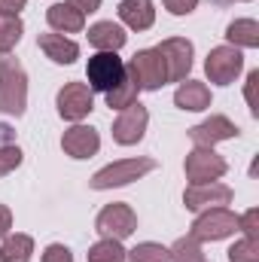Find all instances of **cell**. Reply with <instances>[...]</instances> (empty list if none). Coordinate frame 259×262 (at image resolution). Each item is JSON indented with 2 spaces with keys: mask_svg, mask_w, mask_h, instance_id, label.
Returning a JSON list of instances; mask_svg holds the SVG:
<instances>
[{
  "mask_svg": "<svg viewBox=\"0 0 259 262\" xmlns=\"http://www.w3.org/2000/svg\"><path fill=\"white\" fill-rule=\"evenodd\" d=\"M28 110V73L18 58L3 55L0 58V113L6 116H25Z\"/></svg>",
  "mask_w": 259,
  "mask_h": 262,
  "instance_id": "6da1fadb",
  "label": "cell"
},
{
  "mask_svg": "<svg viewBox=\"0 0 259 262\" xmlns=\"http://www.w3.org/2000/svg\"><path fill=\"white\" fill-rule=\"evenodd\" d=\"M149 171H156V159L149 156H137V159H119V162H110L104 165L101 171L92 174L89 186L95 192H104V189H116V186H128L134 180L146 177Z\"/></svg>",
  "mask_w": 259,
  "mask_h": 262,
  "instance_id": "7a4b0ae2",
  "label": "cell"
},
{
  "mask_svg": "<svg viewBox=\"0 0 259 262\" xmlns=\"http://www.w3.org/2000/svg\"><path fill=\"white\" fill-rule=\"evenodd\" d=\"M85 85L92 92H110L125 79V61L119 58V52H95L85 64Z\"/></svg>",
  "mask_w": 259,
  "mask_h": 262,
  "instance_id": "3957f363",
  "label": "cell"
},
{
  "mask_svg": "<svg viewBox=\"0 0 259 262\" xmlns=\"http://www.w3.org/2000/svg\"><path fill=\"white\" fill-rule=\"evenodd\" d=\"M238 232V213H232L229 207H210L201 210L189 226V235L195 241H223L229 235Z\"/></svg>",
  "mask_w": 259,
  "mask_h": 262,
  "instance_id": "277c9868",
  "label": "cell"
},
{
  "mask_svg": "<svg viewBox=\"0 0 259 262\" xmlns=\"http://www.w3.org/2000/svg\"><path fill=\"white\" fill-rule=\"evenodd\" d=\"M156 52H159V58H162V64H165L168 82H183V79H189L195 49L186 37H168V40H162V43L156 46Z\"/></svg>",
  "mask_w": 259,
  "mask_h": 262,
  "instance_id": "5b68a950",
  "label": "cell"
},
{
  "mask_svg": "<svg viewBox=\"0 0 259 262\" xmlns=\"http://www.w3.org/2000/svg\"><path fill=\"white\" fill-rule=\"evenodd\" d=\"M95 232H98L101 238L125 241V238H131V235L137 232V213L131 210L128 204L113 201V204H107V207L98 213V220H95Z\"/></svg>",
  "mask_w": 259,
  "mask_h": 262,
  "instance_id": "8992f818",
  "label": "cell"
},
{
  "mask_svg": "<svg viewBox=\"0 0 259 262\" xmlns=\"http://www.w3.org/2000/svg\"><path fill=\"white\" fill-rule=\"evenodd\" d=\"M125 70H128L131 79L137 82L140 92H159V89L168 82L165 64H162V58H159L156 49H140V52H134L131 61L125 64Z\"/></svg>",
  "mask_w": 259,
  "mask_h": 262,
  "instance_id": "52a82bcc",
  "label": "cell"
},
{
  "mask_svg": "<svg viewBox=\"0 0 259 262\" xmlns=\"http://www.w3.org/2000/svg\"><path fill=\"white\" fill-rule=\"evenodd\" d=\"M183 171L189 183H213L229 171V162L220 152H213V146H192V152L183 162Z\"/></svg>",
  "mask_w": 259,
  "mask_h": 262,
  "instance_id": "ba28073f",
  "label": "cell"
},
{
  "mask_svg": "<svg viewBox=\"0 0 259 262\" xmlns=\"http://www.w3.org/2000/svg\"><path fill=\"white\" fill-rule=\"evenodd\" d=\"M55 107H58V116L61 119H67V122H82L95 110V92L85 82H64L58 89Z\"/></svg>",
  "mask_w": 259,
  "mask_h": 262,
  "instance_id": "9c48e42d",
  "label": "cell"
},
{
  "mask_svg": "<svg viewBox=\"0 0 259 262\" xmlns=\"http://www.w3.org/2000/svg\"><path fill=\"white\" fill-rule=\"evenodd\" d=\"M244 70V55L241 49L235 46H217L207 52V61H204V73L213 85H229L238 79V73Z\"/></svg>",
  "mask_w": 259,
  "mask_h": 262,
  "instance_id": "30bf717a",
  "label": "cell"
},
{
  "mask_svg": "<svg viewBox=\"0 0 259 262\" xmlns=\"http://www.w3.org/2000/svg\"><path fill=\"white\" fill-rule=\"evenodd\" d=\"M146 125H149V110H146L140 101H134L131 107L119 110V116H116V122H113V140H116L119 146H134V143L143 140Z\"/></svg>",
  "mask_w": 259,
  "mask_h": 262,
  "instance_id": "8fae6325",
  "label": "cell"
},
{
  "mask_svg": "<svg viewBox=\"0 0 259 262\" xmlns=\"http://www.w3.org/2000/svg\"><path fill=\"white\" fill-rule=\"evenodd\" d=\"M232 201V189L220 180L213 183H189L186 192H183V204L186 210L201 213V210H210V207H226Z\"/></svg>",
  "mask_w": 259,
  "mask_h": 262,
  "instance_id": "7c38bea8",
  "label": "cell"
},
{
  "mask_svg": "<svg viewBox=\"0 0 259 262\" xmlns=\"http://www.w3.org/2000/svg\"><path fill=\"white\" fill-rule=\"evenodd\" d=\"M241 134V128L229 119V116H223V113H217V116H207L204 122H198L189 128V140H192L195 146H217V143H223V140H235Z\"/></svg>",
  "mask_w": 259,
  "mask_h": 262,
  "instance_id": "4fadbf2b",
  "label": "cell"
},
{
  "mask_svg": "<svg viewBox=\"0 0 259 262\" xmlns=\"http://www.w3.org/2000/svg\"><path fill=\"white\" fill-rule=\"evenodd\" d=\"M61 149H64L70 159H92V156L101 149V134L92 128V125L73 122V125L61 134Z\"/></svg>",
  "mask_w": 259,
  "mask_h": 262,
  "instance_id": "5bb4252c",
  "label": "cell"
},
{
  "mask_svg": "<svg viewBox=\"0 0 259 262\" xmlns=\"http://www.w3.org/2000/svg\"><path fill=\"white\" fill-rule=\"evenodd\" d=\"M37 46L43 49V55L55 64H73L79 58V43L70 40L64 34H40L37 37Z\"/></svg>",
  "mask_w": 259,
  "mask_h": 262,
  "instance_id": "9a60e30c",
  "label": "cell"
},
{
  "mask_svg": "<svg viewBox=\"0 0 259 262\" xmlns=\"http://www.w3.org/2000/svg\"><path fill=\"white\" fill-rule=\"evenodd\" d=\"M119 12V21L131 28V31H149L156 25V6L153 0H122L116 6Z\"/></svg>",
  "mask_w": 259,
  "mask_h": 262,
  "instance_id": "2e32d148",
  "label": "cell"
},
{
  "mask_svg": "<svg viewBox=\"0 0 259 262\" xmlns=\"http://www.w3.org/2000/svg\"><path fill=\"white\" fill-rule=\"evenodd\" d=\"M125 40H128V34H125V28L116 25V21H95V25L89 28V43H92L98 52H119V49L125 46Z\"/></svg>",
  "mask_w": 259,
  "mask_h": 262,
  "instance_id": "e0dca14e",
  "label": "cell"
},
{
  "mask_svg": "<svg viewBox=\"0 0 259 262\" xmlns=\"http://www.w3.org/2000/svg\"><path fill=\"white\" fill-rule=\"evenodd\" d=\"M174 104L180 110H189V113H201L210 107V89L198 79H183L174 92Z\"/></svg>",
  "mask_w": 259,
  "mask_h": 262,
  "instance_id": "ac0fdd59",
  "label": "cell"
},
{
  "mask_svg": "<svg viewBox=\"0 0 259 262\" xmlns=\"http://www.w3.org/2000/svg\"><path fill=\"white\" fill-rule=\"evenodd\" d=\"M46 21H49V28L55 31V34H79L82 28H85V15L82 12H76L70 3H52L49 9H46Z\"/></svg>",
  "mask_w": 259,
  "mask_h": 262,
  "instance_id": "d6986e66",
  "label": "cell"
},
{
  "mask_svg": "<svg viewBox=\"0 0 259 262\" xmlns=\"http://www.w3.org/2000/svg\"><path fill=\"white\" fill-rule=\"evenodd\" d=\"M226 40L235 49H259V21L256 18H235L226 28Z\"/></svg>",
  "mask_w": 259,
  "mask_h": 262,
  "instance_id": "ffe728a7",
  "label": "cell"
},
{
  "mask_svg": "<svg viewBox=\"0 0 259 262\" xmlns=\"http://www.w3.org/2000/svg\"><path fill=\"white\" fill-rule=\"evenodd\" d=\"M34 256V238L25 232L6 235L0 244V262H31Z\"/></svg>",
  "mask_w": 259,
  "mask_h": 262,
  "instance_id": "44dd1931",
  "label": "cell"
},
{
  "mask_svg": "<svg viewBox=\"0 0 259 262\" xmlns=\"http://www.w3.org/2000/svg\"><path fill=\"white\" fill-rule=\"evenodd\" d=\"M21 34H25L21 18H18V15H6V12H0V55H9V52L18 46Z\"/></svg>",
  "mask_w": 259,
  "mask_h": 262,
  "instance_id": "7402d4cb",
  "label": "cell"
},
{
  "mask_svg": "<svg viewBox=\"0 0 259 262\" xmlns=\"http://www.w3.org/2000/svg\"><path fill=\"white\" fill-rule=\"evenodd\" d=\"M168 253H171V262H210L204 256V250H201V241H195L192 235L177 238L168 247Z\"/></svg>",
  "mask_w": 259,
  "mask_h": 262,
  "instance_id": "603a6c76",
  "label": "cell"
},
{
  "mask_svg": "<svg viewBox=\"0 0 259 262\" xmlns=\"http://www.w3.org/2000/svg\"><path fill=\"white\" fill-rule=\"evenodd\" d=\"M137 95H140V89H137V82L128 76V70H125V79L116 85V89H110L104 98H107V107L110 110H125V107H131L134 101H137Z\"/></svg>",
  "mask_w": 259,
  "mask_h": 262,
  "instance_id": "cb8c5ba5",
  "label": "cell"
},
{
  "mask_svg": "<svg viewBox=\"0 0 259 262\" xmlns=\"http://www.w3.org/2000/svg\"><path fill=\"white\" fill-rule=\"evenodd\" d=\"M89 262H125V247L122 241H113V238H101L98 244L89 247Z\"/></svg>",
  "mask_w": 259,
  "mask_h": 262,
  "instance_id": "d4e9b609",
  "label": "cell"
},
{
  "mask_svg": "<svg viewBox=\"0 0 259 262\" xmlns=\"http://www.w3.org/2000/svg\"><path fill=\"white\" fill-rule=\"evenodd\" d=\"M125 262H171V253H168V247H162L156 241H143V244L125 250Z\"/></svg>",
  "mask_w": 259,
  "mask_h": 262,
  "instance_id": "484cf974",
  "label": "cell"
},
{
  "mask_svg": "<svg viewBox=\"0 0 259 262\" xmlns=\"http://www.w3.org/2000/svg\"><path fill=\"white\" fill-rule=\"evenodd\" d=\"M229 262H259L256 238H241L229 247Z\"/></svg>",
  "mask_w": 259,
  "mask_h": 262,
  "instance_id": "4316f807",
  "label": "cell"
},
{
  "mask_svg": "<svg viewBox=\"0 0 259 262\" xmlns=\"http://www.w3.org/2000/svg\"><path fill=\"white\" fill-rule=\"evenodd\" d=\"M21 159H25V152H21L15 143H0V177L12 174V171L21 165Z\"/></svg>",
  "mask_w": 259,
  "mask_h": 262,
  "instance_id": "83f0119b",
  "label": "cell"
},
{
  "mask_svg": "<svg viewBox=\"0 0 259 262\" xmlns=\"http://www.w3.org/2000/svg\"><path fill=\"white\" fill-rule=\"evenodd\" d=\"M256 229H259V210L250 207L247 213L238 216V232H244V238H256Z\"/></svg>",
  "mask_w": 259,
  "mask_h": 262,
  "instance_id": "f1b7e54d",
  "label": "cell"
},
{
  "mask_svg": "<svg viewBox=\"0 0 259 262\" xmlns=\"http://www.w3.org/2000/svg\"><path fill=\"white\" fill-rule=\"evenodd\" d=\"M40 262H73V253H70V247H64V244H49L43 250Z\"/></svg>",
  "mask_w": 259,
  "mask_h": 262,
  "instance_id": "f546056e",
  "label": "cell"
},
{
  "mask_svg": "<svg viewBox=\"0 0 259 262\" xmlns=\"http://www.w3.org/2000/svg\"><path fill=\"white\" fill-rule=\"evenodd\" d=\"M162 3H165V9L171 15H189L195 6H198V0H162Z\"/></svg>",
  "mask_w": 259,
  "mask_h": 262,
  "instance_id": "4dcf8cb0",
  "label": "cell"
},
{
  "mask_svg": "<svg viewBox=\"0 0 259 262\" xmlns=\"http://www.w3.org/2000/svg\"><path fill=\"white\" fill-rule=\"evenodd\" d=\"M64 3H70L76 12H82V15H92V12H98L101 9V0H64Z\"/></svg>",
  "mask_w": 259,
  "mask_h": 262,
  "instance_id": "1f68e13d",
  "label": "cell"
},
{
  "mask_svg": "<svg viewBox=\"0 0 259 262\" xmlns=\"http://www.w3.org/2000/svg\"><path fill=\"white\" fill-rule=\"evenodd\" d=\"M9 229H12V210L6 204H0V241L9 235Z\"/></svg>",
  "mask_w": 259,
  "mask_h": 262,
  "instance_id": "d6a6232c",
  "label": "cell"
},
{
  "mask_svg": "<svg viewBox=\"0 0 259 262\" xmlns=\"http://www.w3.org/2000/svg\"><path fill=\"white\" fill-rule=\"evenodd\" d=\"M25 6H28V0H0V12H6V15H18Z\"/></svg>",
  "mask_w": 259,
  "mask_h": 262,
  "instance_id": "836d02e7",
  "label": "cell"
},
{
  "mask_svg": "<svg viewBox=\"0 0 259 262\" xmlns=\"http://www.w3.org/2000/svg\"><path fill=\"white\" fill-rule=\"evenodd\" d=\"M0 143H12V128L9 125H0Z\"/></svg>",
  "mask_w": 259,
  "mask_h": 262,
  "instance_id": "e575fe53",
  "label": "cell"
},
{
  "mask_svg": "<svg viewBox=\"0 0 259 262\" xmlns=\"http://www.w3.org/2000/svg\"><path fill=\"white\" fill-rule=\"evenodd\" d=\"M238 3H247V0H238Z\"/></svg>",
  "mask_w": 259,
  "mask_h": 262,
  "instance_id": "d590c367",
  "label": "cell"
}]
</instances>
